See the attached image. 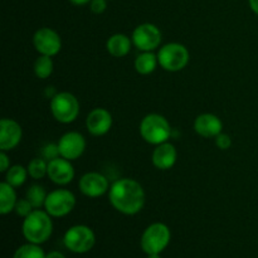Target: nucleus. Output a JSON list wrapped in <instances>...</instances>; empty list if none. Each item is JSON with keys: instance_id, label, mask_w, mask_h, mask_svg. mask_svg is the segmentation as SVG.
<instances>
[{"instance_id": "nucleus-1", "label": "nucleus", "mask_w": 258, "mask_h": 258, "mask_svg": "<svg viewBox=\"0 0 258 258\" xmlns=\"http://www.w3.org/2000/svg\"><path fill=\"white\" fill-rule=\"evenodd\" d=\"M108 201L118 213L135 216L145 206V191L135 179L122 178L111 184Z\"/></svg>"}, {"instance_id": "nucleus-2", "label": "nucleus", "mask_w": 258, "mask_h": 258, "mask_svg": "<svg viewBox=\"0 0 258 258\" xmlns=\"http://www.w3.org/2000/svg\"><path fill=\"white\" fill-rule=\"evenodd\" d=\"M22 233L25 241L29 242V243H45L53 233L52 217L45 211L34 209L23 221Z\"/></svg>"}, {"instance_id": "nucleus-3", "label": "nucleus", "mask_w": 258, "mask_h": 258, "mask_svg": "<svg viewBox=\"0 0 258 258\" xmlns=\"http://www.w3.org/2000/svg\"><path fill=\"white\" fill-rule=\"evenodd\" d=\"M140 135L150 145H160L168 143L171 136V126L169 121L159 113H149L140 122Z\"/></svg>"}, {"instance_id": "nucleus-4", "label": "nucleus", "mask_w": 258, "mask_h": 258, "mask_svg": "<svg viewBox=\"0 0 258 258\" xmlns=\"http://www.w3.org/2000/svg\"><path fill=\"white\" fill-rule=\"evenodd\" d=\"M171 241V231L165 223L155 222L141 234L140 247L146 254L163 253Z\"/></svg>"}, {"instance_id": "nucleus-5", "label": "nucleus", "mask_w": 258, "mask_h": 258, "mask_svg": "<svg viewBox=\"0 0 258 258\" xmlns=\"http://www.w3.org/2000/svg\"><path fill=\"white\" fill-rule=\"evenodd\" d=\"M63 244L72 253H87L95 247L96 234L91 227L76 224L66 231L63 236Z\"/></svg>"}, {"instance_id": "nucleus-6", "label": "nucleus", "mask_w": 258, "mask_h": 258, "mask_svg": "<svg viewBox=\"0 0 258 258\" xmlns=\"http://www.w3.org/2000/svg\"><path fill=\"white\" fill-rule=\"evenodd\" d=\"M190 54L188 48L180 43H168L158 52L159 66L168 72H179L188 66Z\"/></svg>"}, {"instance_id": "nucleus-7", "label": "nucleus", "mask_w": 258, "mask_h": 258, "mask_svg": "<svg viewBox=\"0 0 258 258\" xmlns=\"http://www.w3.org/2000/svg\"><path fill=\"white\" fill-rule=\"evenodd\" d=\"M50 112L55 121L71 123L80 115V102L71 92H57L50 98Z\"/></svg>"}, {"instance_id": "nucleus-8", "label": "nucleus", "mask_w": 258, "mask_h": 258, "mask_svg": "<svg viewBox=\"0 0 258 258\" xmlns=\"http://www.w3.org/2000/svg\"><path fill=\"white\" fill-rule=\"evenodd\" d=\"M76 207V197L68 189H55L48 193L44 203V211L52 218H63L68 216Z\"/></svg>"}, {"instance_id": "nucleus-9", "label": "nucleus", "mask_w": 258, "mask_h": 258, "mask_svg": "<svg viewBox=\"0 0 258 258\" xmlns=\"http://www.w3.org/2000/svg\"><path fill=\"white\" fill-rule=\"evenodd\" d=\"M131 39L133 44L141 52H154L160 47L163 34L155 24L144 23L134 29Z\"/></svg>"}, {"instance_id": "nucleus-10", "label": "nucleus", "mask_w": 258, "mask_h": 258, "mask_svg": "<svg viewBox=\"0 0 258 258\" xmlns=\"http://www.w3.org/2000/svg\"><path fill=\"white\" fill-rule=\"evenodd\" d=\"M33 45L40 55L54 57L62 49V39L55 30L44 27L34 33Z\"/></svg>"}, {"instance_id": "nucleus-11", "label": "nucleus", "mask_w": 258, "mask_h": 258, "mask_svg": "<svg viewBox=\"0 0 258 258\" xmlns=\"http://www.w3.org/2000/svg\"><path fill=\"white\" fill-rule=\"evenodd\" d=\"M57 144L60 156L71 161L80 159L85 153L86 146H87L85 136L81 135L77 131L66 133L64 135L60 136Z\"/></svg>"}, {"instance_id": "nucleus-12", "label": "nucleus", "mask_w": 258, "mask_h": 258, "mask_svg": "<svg viewBox=\"0 0 258 258\" xmlns=\"http://www.w3.org/2000/svg\"><path fill=\"white\" fill-rule=\"evenodd\" d=\"M110 181L103 174L97 171L86 173L78 181V188L88 198H98L110 190Z\"/></svg>"}, {"instance_id": "nucleus-13", "label": "nucleus", "mask_w": 258, "mask_h": 258, "mask_svg": "<svg viewBox=\"0 0 258 258\" xmlns=\"http://www.w3.org/2000/svg\"><path fill=\"white\" fill-rule=\"evenodd\" d=\"M75 168L71 160L59 156L48 161L47 176L57 185H67L75 179Z\"/></svg>"}, {"instance_id": "nucleus-14", "label": "nucleus", "mask_w": 258, "mask_h": 258, "mask_svg": "<svg viewBox=\"0 0 258 258\" xmlns=\"http://www.w3.org/2000/svg\"><path fill=\"white\" fill-rule=\"evenodd\" d=\"M113 123L110 111L102 107H96L91 111L86 118L87 131L93 136H103L111 130Z\"/></svg>"}, {"instance_id": "nucleus-15", "label": "nucleus", "mask_w": 258, "mask_h": 258, "mask_svg": "<svg viewBox=\"0 0 258 258\" xmlns=\"http://www.w3.org/2000/svg\"><path fill=\"white\" fill-rule=\"evenodd\" d=\"M23 138V128L13 118L0 121V150L10 151L17 148Z\"/></svg>"}, {"instance_id": "nucleus-16", "label": "nucleus", "mask_w": 258, "mask_h": 258, "mask_svg": "<svg viewBox=\"0 0 258 258\" xmlns=\"http://www.w3.org/2000/svg\"><path fill=\"white\" fill-rule=\"evenodd\" d=\"M194 130L204 139L216 138L223 130V122L213 113H202L194 120Z\"/></svg>"}, {"instance_id": "nucleus-17", "label": "nucleus", "mask_w": 258, "mask_h": 258, "mask_svg": "<svg viewBox=\"0 0 258 258\" xmlns=\"http://www.w3.org/2000/svg\"><path fill=\"white\" fill-rule=\"evenodd\" d=\"M178 160V151L170 143H164L156 146L151 155L154 166L159 170H169L175 165Z\"/></svg>"}, {"instance_id": "nucleus-18", "label": "nucleus", "mask_w": 258, "mask_h": 258, "mask_svg": "<svg viewBox=\"0 0 258 258\" xmlns=\"http://www.w3.org/2000/svg\"><path fill=\"white\" fill-rule=\"evenodd\" d=\"M131 44H133V39H130V37L122 34V33H116L107 39L106 49H107L108 54H111L112 57L123 58L130 53Z\"/></svg>"}, {"instance_id": "nucleus-19", "label": "nucleus", "mask_w": 258, "mask_h": 258, "mask_svg": "<svg viewBox=\"0 0 258 258\" xmlns=\"http://www.w3.org/2000/svg\"><path fill=\"white\" fill-rule=\"evenodd\" d=\"M17 202L18 198L14 186L8 184L7 181H3L0 184V213L3 216H7V214L14 212Z\"/></svg>"}, {"instance_id": "nucleus-20", "label": "nucleus", "mask_w": 258, "mask_h": 258, "mask_svg": "<svg viewBox=\"0 0 258 258\" xmlns=\"http://www.w3.org/2000/svg\"><path fill=\"white\" fill-rule=\"evenodd\" d=\"M134 66L139 75H151L159 66L158 54H155L154 52H141V54L136 57Z\"/></svg>"}, {"instance_id": "nucleus-21", "label": "nucleus", "mask_w": 258, "mask_h": 258, "mask_svg": "<svg viewBox=\"0 0 258 258\" xmlns=\"http://www.w3.org/2000/svg\"><path fill=\"white\" fill-rule=\"evenodd\" d=\"M29 173L23 165H13L5 173V181L14 188H19L27 181Z\"/></svg>"}, {"instance_id": "nucleus-22", "label": "nucleus", "mask_w": 258, "mask_h": 258, "mask_svg": "<svg viewBox=\"0 0 258 258\" xmlns=\"http://www.w3.org/2000/svg\"><path fill=\"white\" fill-rule=\"evenodd\" d=\"M53 70H54V63L52 57L39 54L34 62V75L40 80H47L53 73Z\"/></svg>"}, {"instance_id": "nucleus-23", "label": "nucleus", "mask_w": 258, "mask_h": 258, "mask_svg": "<svg viewBox=\"0 0 258 258\" xmlns=\"http://www.w3.org/2000/svg\"><path fill=\"white\" fill-rule=\"evenodd\" d=\"M48 193H45V189L39 184H33L28 188L25 193V198L30 202L34 209H40L44 207L45 199H47Z\"/></svg>"}, {"instance_id": "nucleus-24", "label": "nucleus", "mask_w": 258, "mask_h": 258, "mask_svg": "<svg viewBox=\"0 0 258 258\" xmlns=\"http://www.w3.org/2000/svg\"><path fill=\"white\" fill-rule=\"evenodd\" d=\"M44 249L40 247V244L25 243L17 248V251L13 254V258H45Z\"/></svg>"}, {"instance_id": "nucleus-25", "label": "nucleus", "mask_w": 258, "mask_h": 258, "mask_svg": "<svg viewBox=\"0 0 258 258\" xmlns=\"http://www.w3.org/2000/svg\"><path fill=\"white\" fill-rule=\"evenodd\" d=\"M28 173H29L30 178L39 180L47 176L48 171V161L43 158H34L33 160L29 161L27 166Z\"/></svg>"}, {"instance_id": "nucleus-26", "label": "nucleus", "mask_w": 258, "mask_h": 258, "mask_svg": "<svg viewBox=\"0 0 258 258\" xmlns=\"http://www.w3.org/2000/svg\"><path fill=\"white\" fill-rule=\"evenodd\" d=\"M33 211H34V208H33V206L30 204V202L28 201L27 198L18 199L14 208V212L17 213V216L22 217V218H25V217L29 216Z\"/></svg>"}, {"instance_id": "nucleus-27", "label": "nucleus", "mask_w": 258, "mask_h": 258, "mask_svg": "<svg viewBox=\"0 0 258 258\" xmlns=\"http://www.w3.org/2000/svg\"><path fill=\"white\" fill-rule=\"evenodd\" d=\"M59 149H58V144H47L44 148L42 149V158L45 159L47 161L53 160L55 158H59Z\"/></svg>"}, {"instance_id": "nucleus-28", "label": "nucleus", "mask_w": 258, "mask_h": 258, "mask_svg": "<svg viewBox=\"0 0 258 258\" xmlns=\"http://www.w3.org/2000/svg\"><path fill=\"white\" fill-rule=\"evenodd\" d=\"M214 139H216V145L218 149H221V150H228V149H231L232 138L228 134L222 131V133L219 134V135H217Z\"/></svg>"}, {"instance_id": "nucleus-29", "label": "nucleus", "mask_w": 258, "mask_h": 258, "mask_svg": "<svg viewBox=\"0 0 258 258\" xmlns=\"http://www.w3.org/2000/svg\"><path fill=\"white\" fill-rule=\"evenodd\" d=\"M91 12L95 14H102L107 8V0H92L90 3Z\"/></svg>"}, {"instance_id": "nucleus-30", "label": "nucleus", "mask_w": 258, "mask_h": 258, "mask_svg": "<svg viewBox=\"0 0 258 258\" xmlns=\"http://www.w3.org/2000/svg\"><path fill=\"white\" fill-rule=\"evenodd\" d=\"M10 168V159L7 155V151H0V171L7 173Z\"/></svg>"}, {"instance_id": "nucleus-31", "label": "nucleus", "mask_w": 258, "mask_h": 258, "mask_svg": "<svg viewBox=\"0 0 258 258\" xmlns=\"http://www.w3.org/2000/svg\"><path fill=\"white\" fill-rule=\"evenodd\" d=\"M45 258H67V257L59 251H50L45 254Z\"/></svg>"}, {"instance_id": "nucleus-32", "label": "nucleus", "mask_w": 258, "mask_h": 258, "mask_svg": "<svg viewBox=\"0 0 258 258\" xmlns=\"http://www.w3.org/2000/svg\"><path fill=\"white\" fill-rule=\"evenodd\" d=\"M249 3V7H251V9L253 10L254 14L258 15V0H248Z\"/></svg>"}, {"instance_id": "nucleus-33", "label": "nucleus", "mask_w": 258, "mask_h": 258, "mask_svg": "<svg viewBox=\"0 0 258 258\" xmlns=\"http://www.w3.org/2000/svg\"><path fill=\"white\" fill-rule=\"evenodd\" d=\"M70 2L75 5H86L92 2V0H70Z\"/></svg>"}, {"instance_id": "nucleus-34", "label": "nucleus", "mask_w": 258, "mask_h": 258, "mask_svg": "<svg viewBox=\"0 0 258 258\" xmlns=\"http://www.w3.org/2000/svg\"><path fill=\"white\" fill-rule=\"evenodd\" d=\"M146 258H161L160 253H154V254H146Z\"/></svg>"}]
</instances>
